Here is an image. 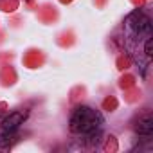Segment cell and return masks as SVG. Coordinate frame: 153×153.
Masks as SVG:
<instances>
[{
  "label": "cell",
  "mask_w": 153,
  "mask_h": 153,
  "mask_svg": "<svg viewBox=\"0 0 153 153\" xmlns=\"http://www.w3.org/2000/svg\"><path fill=\"white\" fill-rule=\"evenodd\" d=\"M103 124V115L90 108V106H76L70 114V119H68V128L72 133H81V135H88V133H94L99 126Z\"/></svg>",
  "instance_id": "1"
},
{
  "label": "cell",
  "mask_w": 153,
  "mask_h": 153,
  "mask_svg": "<svg viewBox=\"0 0 153 153\" xmlns=\"http://www.w3.org/2000/svg\"><path fill=\"white\" fill-rule=\"evenodd\" d=\"M27 117H29V110H27V108L11 112V114L2 121V133H15V131L25 123Z\"/></svg>",
  "instance_id": "2"
},
{
  "label": "cell",
  "mask_w": 153,
  "mask_h": 153,
  "mask_svg": "<svg viewBox=\"0 0 153 153\" xmlns=\"http://www.w3.org/2000/svg\"><path fill=\"white\" fill-rule=\"evenodd\" d=\"M135 133L142 135V137H149L153 133V115L149 112L142 114L137 121H135Z\"/></svg>",
  "instance_id": "3"
},
{
  "label": "cell",
  "mask_w": 153,
  "mask_h": 153,
  "mask_svg": "<svg viewBox=\"0 0 153 153\" xmlns=\"http://www.w3.org/2000/svg\"><path fill=\"white\" fill-rule=\"evenodd\" d=\"M130 24L135 29V33H144V31L149 29V18L140 11H137V13H133L130 16Z\"/></svg>",
  "instance_id": "4"
},
{
  "label": "cell",
  "mask_w": 153,
  "mask_h": 153,
  "mask_svg": "<svg viewBox=\"0 0 153 153\" xmlns=\"http://www.w3.org/2000/svg\"><path fill=\"white\" fill-rule=\"evenodd\" d=\"M153 40L151 38H148V42H146V45H144V52H146V56H151L153 52Z\"/></svg>",
  "instance_id": "5"
}]
</instances>
